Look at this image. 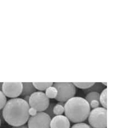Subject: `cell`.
<instances>
[{
    "label": "cell",
    "mask_w": 128,
    "mask_h": 128,
    "mask_svg": "<svg viewBox=\"0 0 128 128\" xmlns=\"http://www.w3.org/2000/svg\"><path fill=\"white\" fill-rule=\"evenodd\" d=\"M2 83L0 82V90H2Z\"/></svg>",
    "instance_id": "24"
},
{
    "label": "cell",
    "mask_w": 128,
    "mask_h": 128,
    "mask_svg": "<svg viewBox=\"0 0 128 128\" xmlns=\"http://www.w3.org/2000/svg\"><path fill=\"white\" fill-rule=\"evenodd\" d=\"M45 94L48 99L56 98L58 94V91L54 86H52L45 90Z\"/></svg>",
    "instance_id": "11"
},
{
    "label": "cell",
    "mask_w": 128,
    "mask_h": 128,
    "mask_svg": "<svg viewBox=\"0 0 128 128\" xmlns=\"http://www.w3.org/2000/svg\"><path fill=\"white\" fill-rule=\"evenodd\" d=\"M1 90L7 97L16 98L21 95L22 91V83L4 82L2 83Z\"/></svg>",
    "instance_id": "7"
},
{
    "label": "cell",
    "mask_w": 128,
    "mask_h": 128,
    "mask_svg": "<svg viewBox=\"0 0 128 128\" xmlns=\"http://www.w3.org/2000/svg\"><path fill=\"white\" fill-rule=\"evenodd\" d=\"M37 113V111L33 108H30L29 110H28V114H29V115H30L31 116H34L36 115Z\"/></svg>",
    "instance_id": "21"
},
{
    "label": "cell",
    "mask_w": 128,
    "mask_h": 128,
    "mask_svg": "<svg viewBox=\"0 0 128 128\" xmlns=\"http://www.w3.org/2000/svg\"><path fill=\"white\" fill-rule=\"evenodd\" d=\"M106 98H107V90L105 88L102 90L101 94L100 95V99L99 102L100 104L103 106V108H106Z\"/></svg>",
    "instance_id": "15"
},
{
    "label": "cell",
    "mask_w": 128,
    "mask_h": 128,
    "mask_svg": "<svg viewBox=\"0 0 128 128\" xmlns=\"http://www.w3.org/2000/svg\"><path fill=\"white\" fill-rule=\"evenodd\" d=\"M28 104L21 98L9 100L2 111V118L9 125L19 126L26 124L30 115Z\"/></svg>",
    "instance_id": "1"
},
{
    "label": "cell",
    "mask_w": 128,
    "mask_h": 128,
    "mask_svg": "<svg viewBox=\"0 0 128 128\" xmlns=\"http://www.w3.org/2000/svg\"><path fill=\"white\" fill-rule=\"evenodd\" d=\"M64 113V106L60 104H55L54 108H53V113L55 116L62 115V114Z\"/></svg>",
    "instance_id": "16"
},
{
    "label": "cell",
    "mask_w": 128,
    "mask_h": 128,
    "mask_svg": "<svg viewBox=\"0 0 128 128\" xmlns=\"http://www.w3.org/2000/svg\"><path fill=\"white\" fill-rule=\"evenodd\" d=\"M64 108L65 116L75 124L86 121L91 111L89 104L85 98L79 96H74L68 100Z\"/></svg>",
    "instance_id": "2"
},
{
    "label": "cell",
    "mask_w": 128,
    "mask_h": 128,
    "mask_svg": "<svg viewBox=\"0 0 128 128\" xmlns=\"http://www.w3.org/2000/svg\"><path fill=\"white\" fill-rule=\"evenodd\" d=\"M36 92V88L34 86L33 83L24 82L22 83V91L20 96L24 97L26 96H30L32 94Z\"/></svg>",
    "instance_id": "9"
},
{
    "label": "cell",
    "mask_w": 128,
    "mask_h": 128,
    "mask_svg": "<svg viewBox=\"0 0 128 128\" xmlns=\"http://www.w3.org/2000/svg\"><path fill=\"white\" fill-rule=\"evenodd\" d=\"M11 128H28L27 125L24 124L22 125V126H12Z\"/></svg>",
    "instance_id": "22"
},
{
    "label": "cell",
    "mask_w": 128,
    "mask_h": 128,
    "mask_svg": "<svg viewBox=\"0 0 128 128\" xmlns=\"http://www.w3.org/2000/svg\"><path fill=\"white\" fill-rule=\"evenodd\" d=\"M53 86L56 88L58 94L56 100L59 102H66L74 97L76 92V88L73 83L70 82H55Z\"/></svg>",
    "instance_id": "3"
},
{
    "label": "cell",
    "mask_w": 128,
    "mask_h": 128,
    "mask_svg": "<svg viewBox=\"0 0 128 128\" xmlns=\"http://www.w3.org/2000/svg\"><path fill=\"white\" fill-rule=\"evenodd\" d=\"M70 128H92L90 126L85 122H79L76 123Z\"/></svg>",
    "instance_id": "19"
},
{
    "label": "cell",
    "mask_w": 128,
    "mask_h": 128,
    "mask_svg": "<svg viewBox=\"0 0 128 128\" xmlns=\"http://www.w3.org/2000/svg\"><path fill=\"white\" fill-rule=\"evenodd\" d=\"M51 118L45 112H38L29 118L27 121L28 128H50Z\"/></svg>",
    "instance_id": "6"
},
{
    "label": "cell",
    "mask_w": 128,
    "mask_h": 128,
    "mask_svg": "<svg viewBox=\"0 0 128 128\" xmlns=\"http://www.w3.org/2000/svg\"><path fill=\"white\" fill-rule=\"evenodd\" d=\"M29 97H30V96H24V100H26V101L27 102V103H28V100H29Z\"/></svg>",
    "instance_id": "23"
},
{
    "label": "cell",
    "mask_w": 128,
    "mask_h": 128,
    "mask_svg": "<svg viewBox=\"0 0 128 128\" xmlns=\"http://www.w3.org/2000/svg\"><path fill=\"white\" fill-rule=\"evenodd\" d=\"M7 102V98L5 96L4 94L2 92V90H0V110L3 109Z\"/></svg>",
    "instance_id": "18"
},
{
    "label": "cell",
    "mask_w": 128,
    "mask_h": 128,
    "mask_svg": "<svg viewBox=\"0 0 128 128\" xmlns=\"http://www.w3.org/2000/svg\"><path fill=\"white\" fill-rule=\"evenodd\" d=\"M53 82H34L33 83L34 86L36 90H38L40 92L45 90L47 88L53 86Z\"/></svg>",
    "instance_id": "12"
},
{
    "label": "cell",
    "mask_w": 128,
    "mask_h": 128,
    "mask_svg": "<svg viewBox=\"0 0 128 128\" xmlns=\"http://www.w3.org/2000/svg\"><path fill=\"white\" fill-rule=\"evenodd\" d=\"M104 89H105V86H103L102 83L96 82V83H94L93 86L90 87V88H88V89L84 90V92L85 94H88L89 92H94L100 94V92H102Z\"/></svg>",
    "instance_id": "10"
},
{
    "label": "cell",
    "mask_w": 128,
    "mask_h": 128,
    "mask_svg": "<svg viewBox=\"0 0 128 128\" xmlns=\"http://www.w3.org/2000/svg\"><path fill=\"white\" fill-rule=\"evenodd\" d=\"M54 105H55V104H54V103H50L48 108H47L45 110V112H44L46 114H48L51 118H53L55 116L54 114V113H53V108H54Z\"/></svg>",
    "instance_id": "17"
},
{
    "label": "cell",
    "mask_w": 128,
    "mask_h": 128,
    "mask_svg": "<svg viewBox=\"0 0 128 128\" xmlns=\"http://www.w3.org/2000/svg\"><path fill=\"white\" fill-rule=\"evenodd\" d=\"M99 99H100V94L94 92L88 93L86 95V98H85V100L88 104H90L93 100H98V101H99Z\"/></svg>",
    "instance_id": "13"
},
{
    "label": "cell",
    "mask_w": 128,
    "mask_h": 128,
    "mask_svg": "<svg viewBox=\"0 0 128 128\" xmlns=\"http://www.w3.org/2000/svg\"><path fill=\"white\" fill-rule=\"evenodd\" d=\"M1 118H0V126H1Z\"/></svg>",
    "instance_id": "26"
},
{
    "label": "cell",
    "mask_w": 128,
    "mask_h": 128,
    "mask_svg": "<svg viewBox=\"0 0 128 128\" xmlns=\"http://www.w3.org/2000/svg\"><path fill=\"white\" fill-rule=\"evenodd\" d=\"M107 111L106 108L98 107L90 111L88 122L92 128H106Z\"/></svg>",
    "instance_id": "4"
},
{
    "label": "cell",
    "mask_w": 128,
    "mask_h": 128,
    "mask_svg": "<svg viewBox=\"0 0 128 128\" xmlns=\"http://www.w3.org/2000/svg\"><path fill=\"white\" fill-rule=\"evenodd\" d=\"M100 102L98 101V100H93V101H92L90 103L89 105L90 108L95 109V108H98L100 106Z\"/></svg>",
    "instance_id": "20"
},
{
    "label": "cell",
    "mask_w": 128,
    "mask_h": 128,
    "mask_svg": "<svg viewBox=\"0 0 128 128\" xmlns=\"http://www.w3.org/2000/svg\"><path fill=\"white\" fill-rule=\"evenodd\" d=\"M50 99L47 98L45 93L35 92L30 96L28 104L30 108H33L37 112H44L50 104Z\"/></svg>",
    "instance_id": "5"
},
{
    "label": "cell",
    "mask_w": 128,
    "mask_h": 128,
    "mask_svg": "<svg viewBox=\"0 0 128 128\" xmlns=\"http://www.w3.org/2000/svg\"><path fill=\"white\" fill-rule=\"evenodd\" d=\"M70 120L64 115L54 116L51 120L50 128H70Z\"/></svg>",
    "instance_id": "8"
},
{
    "label": "cell",
    "mask_w": 128,
    "mask_h": 128,
    "mask_svg": "<svg viewBox=\"0 0 128 128\" xmlns=\"http://www.w3.org/2000/svg\"><path fill=\"white\" fill-rule=\"evenodd\" d=\"M102 84L103 85V86H106V82H102Z\"/></svg>",
    "instance_id": "25"
},
{
    "label": "cell",
    "mask_w": 128,
    "mask_h": 128,
    "mask_svg": "<svg viewBox=\"0 0 128 128\" xmlns=\"http://www.w3.org/2000/svg\"><path fill=\"white\" fill-rule=\"evenodd\" d=\"M74 86L80 89H88L94 84V82H74L73 83Z\"/></svg>",
    "instance_id": "14"
}]
</instances>
